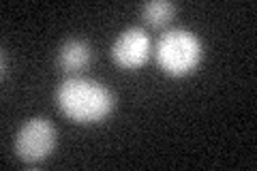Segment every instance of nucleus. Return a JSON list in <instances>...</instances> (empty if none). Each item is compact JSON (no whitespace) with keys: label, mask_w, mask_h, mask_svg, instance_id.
I'll return each instance as SVG.
<instances>
[{"label":"nucleus","mask_w":257,"mask_h":171,"mask_svg":"<svg viewBox=\"0 0 257 171\" xmlns=\"http://www.w3.org/2000/svg\"><path fill=\"white\" fill-rule=\"evenodd\" d=\"M56 105L77 124H96L114 111L116 96L101 81L84 75H71L56 88Z\"/></svg>","instance_id":"1"},{"label":"nucleus","mask_w":257,"mask_h":171,"mask_svg":"<svg viewBox=\"0 0 257 171\" xmlns=\"http://www.w3.org/2000/svg\"><path fill=\"white\" fill-rule=\"evenodd\" d=\"M157 64L167 75L184 77L193 73L204 58V45L195 32L187 28L165 30L157 41Z\"/></svg>","instance_id":"2"},{"label":"nucleus","mask_w":257,"mask_h":171,"mask_svg":"<svg viewBox=\"0 0 257 171\" xmlns=\"http://www.w3.org/2000/svg\"><path fill=\"white\" fill-rule=\"evenodd\" d=\"M56 139H58V133H56L52 120L45 116H35L18 128L13 139V150L22 162L35 165V162L45 160L54 152Z\"/></svg>","instance_id":"3"},{"label":"nucleus","mask_w":257,"mask_h":171,"mask_svg":"<svg viewBox=\"0 0 257 171\" xmlns=\"http://www.w3.org/2000/svg\"><path fill=\"white\" fill-rule=\"evenodd\" d=\"M109 56L120 69H140L150 56V35L142 26L124 28L111 43Z\"/></svg>","instance_id":"4"},{"label":"nucleus","mask_w":257,"mask_h":171,"mask_svg":"<svg viewBox=\"0 0 257 171\" xmlns=\"http://www.w3.org/2000/svg\"><path fill=\"white\" fill-rule=\"evenodd\" d=\"M92 62V47L88 41L79 37H71L58 47V56H56V67L58 71L67 73V75H79L88 64Z\"/></svg>","instance_id":"5"},{"label":"nucleus","mask_w":257,"mask_h":171,"mask_svg":"<svg viewBox=\"0 0 257 171\" xmlns=\"http://www.w3.org/2000/svg\"><path fill=\"white\" fill-rule=\"evenodd\" d=\"M178 11L172 0H150V3L142 5V18L146 20L150 26H165L167 22H172V18Z\"/></svg>","instance_id":"6"},{"label":"nucleus","mask_w":257,"mask_h":171,"mask_svg":"<svg viewBox=\"0 0 257 171\" xmlns=\"http://www.w3.org/2000/svg\"><path fill=\"white\" fill-rule=\"evenodd\" d=\"M3 77H7V54H3Z\"/></svg>","instance_id":"7"}]
</instances>
